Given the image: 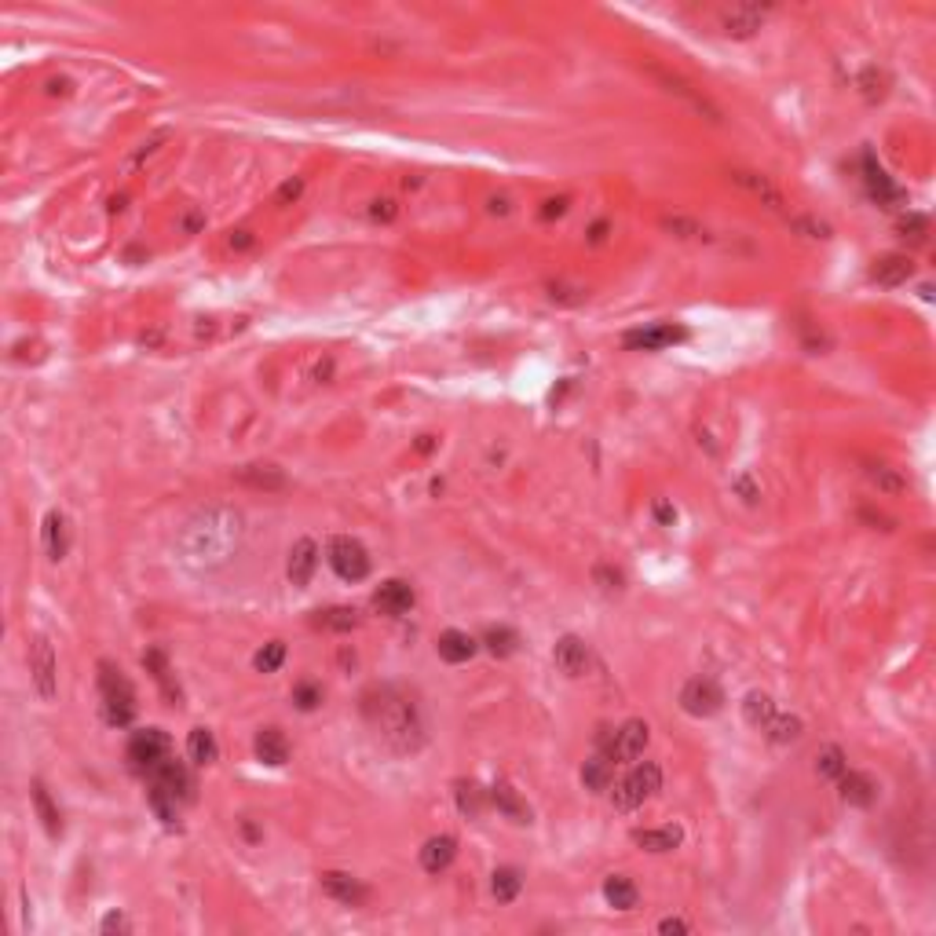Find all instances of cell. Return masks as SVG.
<instances>
[{"instance_id": "cell-1", "label": "cell", "mask_w": 936, "mask_h": 936, "mask_svg": "<svg viewBox=\"0 0 936 936\" xmlns=\"http://www.w3.org/2000/svg\"><path fill=\"white\" fill-rule=\"evenodd\" d=\"M238 534H242V516L230 513V509H213L205 516H198L190 523L183 545H187V556L198 560V564H216V560H227L230 545H238Z\"/></svg>"}, {"instance_id": "cell-2", "label": "cell", "mask_w": 936, "mask_h": 936, "mask_svg": "<svg viewBox=\"0 0 936 936\" xmlns=\"http://www.w3.org/2000/svg\"><path fill=\"white\" fill-rule=\"evenodd\" d=\"M366 714L377 721L380 735L396 750H417L421 747V721H417V710H414L410 698L396 695L392 688H380V698L370 702Z\"/></svg>"}, {"instance_id": "cell-3", "label": "cell", "mask_w": 936, "mask_h": 936, "mask_svg": "<svg viewBox=\"0 0 936 936\" xmlns=\"http://www.w3.org/2000/svg\"><path fill=\"white\" fill-rule=\"evenodd\" d=\"M99 691H103V717L113 728H125L136 717V691L132 684L121 677V670L110 666V662H99Z\"/></svg>"}, {"instance_id": "cell-4", "label": "cell", "mask_w": 936, "mask_h": 936, "mask_svg": "<svg viewBox=\"0 0 936 936\" xmlns=\"http://www.w3.org/2000/svg\"><path fill=\"white\" fill-rule=\"evenodd\" d=\"M658 790H662V768H658L655 761H644V765H637V768L614 787L611 801H614L618 812H633V808H640V805H644L651 794H658Z\"/></svg>"}, {"instance_id": "cell-5", "label": "cell", "mask_w": 936, "mask_h": 936, "mask_svg": "<svg viewBox=\"0 0 936 936\" xmlns=\"http://www.w3.org/2000/svg\"><path fill=\"white\" fill-rule=\"evenodd\" d=\"M326 560H330V567L337 571V578H344V581H363V578L370 574V553L363 549L355 538H344V534L330 538Z\"/></svg>"}, {"instance_id": "cell-6", "label": "cell", "mask_w": 936, "mask_h": 936, "mask_svg": "<svg viewBox=\"0 0 936 936\" xmlns=\"http://www.w3.org/2000/svg\"><path fill=\"white\" fill-rule=\"evenodd\" d=\"M29 681H33L37 695H41L45 702L55 698V691H59V662H55V651H52L48 637H33V644H29Z\"/></svg>"}, {"instance_id": "cell-7", "label": "cell", "mask_w": 936, "mask_h": 936, "mask_svg": "<svg viewBox=\"0 0 936 936\" xmlns=\"http://www.w3.org/2000/svg\"><path fill=\"white\" fill-rule=\"evenodd\" d=\"M681 706H684V714H691V717H714V714L724 706V691H721V684L710 681V677H695V681H688V684L681 688Z\"/></svg>"}, {"instance_id": "cell-8", "label": "cell", "mask_w": 936, "mask_h": 936, "mask_svg": "<svg viewBox=\"0 0 936 936\" xmlns=\"http://www.w3.org/2000/svg\"><path fill=\"white\" fill-rule=\"evenodd\" d=\"M169 747H172V743H169V735H165L162 728L132 731V739H129V761H132V768L150 772L162 757H169Z\"/></svg>"}, {"instance_id": "cell-9", "label": "cell", "mask_w": 936, "mask_h": 936, "mask_svg": "<svg viewBox=\"0 0 936 936\" xmlns=\"http://www.w3.org/2000/svg\"><path fill=\"white\" fill-rule=\"evenodd\" d=\"M648 73H651L655 81H658L662 88H666V92L681 96V99H684V103H691V106H695L698 113H706L710 121H721V110H717V106H714V103H710L706 96H702V92H695V88H691V85L684 81L681 73H670V70H662V66H648Z\"/></svg>"}, {"instance_id": "cell-10", "label": "cell", "mask_w": 936, "mask_h": 936, "mask_svg": "<svg viewBox=\"0 0 936 936\" xmlns=\"http://www.w3.org/2000/svg\"><path fill=\"white\" fill-rule=\"evenodd\" d=\"M322 889H326V896H333L337 904H347V907H363L370 900V889L359 878L344 874V871H326L322 874Z\"/></svg>"}, {"instance_id": "cell-11", "label": "cell", "mask_w": 936, "mask_h": 936, "mask_svg": "<svg viewBox=\"0 0 936 936\" xmlns=\"http://www.w3.org/2000/svg\"><path fill=\"white\" fill-rule=\"evenodd\" d=\"M648 747V724L644 721H626L622 728H614V747H611V761H637Z\"/></svg>"}, {"instance_id": "cell-12", "label": "cell", "mask_w": 936, "mask_h": 936, "mask_svg": "<svg viewBox=\"0 0 936 936\" xmlns=\"http://www.w3.org/2000/svg\"><path fill=\"white\" fill-rule=\"evenodd\" d=\"M553 658H556V670H560V673H567V677H581L585 666H589V648H585L581 637L567 633V637L556 640Z\"/></svg>"}, {"instance_id": "cell-13", "label": "cell", "mask_w": 936, "mask_h": 936, "mask_svg": "<svg viewBox=\"0 0 936 936\" xmlns=\"http://www.w3.org/2000/svg\"><path fill=\"white\" fill-rule=\"evenodd\" d=\"M150 783H162V787L172 790L180 801L190 798V790H194L190 772H187L183 761H176V757H162L158 765H154V768H150Z\"/></svg>"}, {"instance_id": "cell-14", "label": "cell", "mask_w": 936, "mask_h": 936, "mask_svg": "<svg viewBox=\"0 0 936 936\" xmlns=\"http://www.w3.org/2000/svg\"><path fill=\"white\" fill-rule=\"evenodd\" d=\"M838 783H841V801H845V805L867 808V805H874V798H878V783H874L867 772H848V768H845V772L838 775Z\"/></svg>"}, {"instance_id": "cell-15", "label": "cell", "mask_w": 936, "mask_h": 936, "mask_svg": "<svg viewBox=\"0 0 936 936\" xmlns=\"http://www.w3.org/2000/svg\"><path fill=\"white\" fill-rule=\"evenodd\" d=\"M319 567V545L311 538H300L293 549H289V581L293 585H307L311 574Z\"/></svg>"}, {"instance_id": "cell-16", "label": "cell", "mask_w": 936, "mask_h": 936, "mask_svg": "<svg viewBox=\"0 0 936 936\" xmlns=\"http://www.w3.org/2000/svg\"><path fill=\"white\" fill-rule=\"evenodd\" d=\"M454 856H457V841L450 834H439V838H428L424 848H421V867L428 874H439L454 864Z\"/></svg>"}, {"instance_id": "cell-17", "label": "cell", "mask_w": 936, "mask_h": 936, "mask_svg": "<svg viewBox=\"0 0 936 936\" xmlns=\"http://www.w3.org/2000/svg\"><path fill=\"white\" fill-rule=\"evenodd\" d=\"M373 604H377L384 614H406V611L414 607V589H410L406 581L392 578V581H384L380 589L373 593Z\"/></svg>"}, {"instance_id": "cell-18", "label": "cell", "mask_w": 936, "mask_h": 936, "mask_svg": "<svg viewBox=\"0 0 936 936\" xmlns=\"http://www.w3.org/2000/svg\"><path fill=\"white\" fill-rule=\"evenodd\" d=\"M684 340V330L681 326H648V330H637L626 337V347H637V351H658V347H670Z\"/></svg>"}, {"instance_id": "cell-19", "label": "cell", "mask_w": 936, "mask_h": 936, "mask_svg": "<svg viewBox=\"0 0 936 936\" xmlns=\"http://www.w3.org/2000/svg\"><path fill=\"white\" fill-rule=\"evenodd\" d=\"M911 260L907 256H900V253H889V256H882V260H874V267H871V279L878 282V286H904L907 279H911Z\"/></svg>"}, {"instance_id": "cell-20", "label": "cell", "mask_w": 936, "mask_h": 936, "mask_svg": "<svg viewBox=\"0 0 936 936\" xmlns=\"http://www.w3.org/2000/svg\"><path fill=\"white\" fill-rule=\"evenodd\" d=\"M731 180H735L739 187H743V190H750L754 198H761L768 209H783V194H779V190L772 187L768 176H761V172H747V169H735Z\"/></svg>"}, {"instance_id": "cell-21", "label": "cell", "mask_w": 936, "mask_h": 936, "mask_svg": "<svg viewBox=\"0 0 936 936\" xmlns=\"http://www.w3.org/2000/svg\"><path fill=\"white\" fill-rule=\"evenodd\" d=\"M143 666H146V673H150L154 681H158V688L165 691V698H169V702H180V684H176V677H172V666H169L165 651L150 648V651L143 655Z\"/></svg>"}, {"instance_id": "cell-22", "label": "cell", "mask_w": 936, "mask_h": 936, "mask_svg": "<svg viewBox=\"0 0 936 936\" xmlns=\"http://www.w3.org/2000/svg\"><path fill=\"white\" fill-rule=\"evenodd\" d=\"M490 801L497 805V812H501L505 819H513V823H531L527 801H523L509 783H494V787H490Z\"/></svg>"}, {"instance_id": "cell-23", "label": "cell", "mask_w": 936, "mask_h": 936, "mask_svg": "<svg viewBox=\"0 0 936 936\" xmlns=\"http://www.w3.org/2000/svg\"><path fill=\"white\" fill-rule=\"evenodd\" d=\"M581 783H585V790H593V794L611 790V783H614V761L604 757V754L589 757V761L581 765Z\"/></svg>"}, {"instance_id": "cell-24", "label": "cell", "mask_w": 936, "mask_h": 936, "mask_svg": "<svg viewBox=\"0 0 936 936\" xmlns=\"http://www.w3.org/2000/svg\"><path fill=\"white\" fill-rule=\"evenodd\" d=\"M436 648H439V658L450 662V666H457V662H468V658L476 655V640L468 637V633H461V630H447V633L436 640Z\"/></svg>"}, {"instance_id": "cell-25", "label": "cell", "mask_w": 936, "mask_h": 936, "mask_svg": "<svg viewBox=\"0 0 936 936\" xmlns=\"http://www.w3.org/2000/svg\"><path fill=\"white\" fill-rule=\"evenodd\" d=\"M253 747H256V757L263 765H286L289 761V743H286V735L279 728H263Z\"/></svg>"}, {"instance_id": "cell-26", "label": "cell", "mask_w": 936, "mask_h": 936, "mask_svg": "<svg viewBox=\"0 0 936 936\" xmlns=\"http://www.w3.org/2000/svg\"><path fill=\"white\" fill-rule=\"evenodd\" d=\"M761 19H765V8L743 4V8H731V12H724L721 26H724V33H731V37H750L754 29H761Z\"/></svg>"}, {"instance_id": "cell-27", "label": "cell", "mask_w": 936, "mask_h": 936, "mask_svg": "<svg viewBox=\"0 0 936 936\" xmlns=\"http://www.w3.org/2000/svg\"><path fill=\"white\" fill-rule=\"evenodd\" d=\"M238 480L246 487H256V490H282L286 487V472L275 464H246V468H238Z\"/></svg>"}, {"instance_id": "cell-28", "label": "cell", "mask_w": 936, "mask_h": 936, "mask_svg": "<svg viewBox=\"0 0 936 936\" xmlns=\"http://www.w3.org/2000/svg\"><path fill=\"white\" fill-rule=\"evenodd\" d=\"M45 549L52 560H63L70 553V523L63 513H48L45 516Z\"/></svg>"}, {"instance_id": "cell-29", "label": "cell", "mask_w": 936, "mask_h": 936, "mask_svg": "<svg viewBox=\"0 0 936 936\" xmlns=\"http://www.w3.org/2000/svg\"><path fill=\"white\" fill-rule=\"evenodd\" d=\"M146 805H150V812L158 815L165 827H176V815H180V798H176L172 790H165L162 783H150V790H146Z\"/></svg>"}, {"instance_id": "cell-30", "label": "cell", "mask_w": 936, "mask_h": 936, "mask_svg": "<svg viewBox=\"0 0 936 936\" xmlns=\"http://www.w3.org/2000/svg\"><path fill=\"white\" fill-rule=\"evenodd\" d=\"M633 841L648 852H673L681 841H684V831L681 827H662V831H637Z\"/></svg>"}, {"instance_id": "cell-31", "label": "cell", "mask_w": 936, "mask_h": 936, "mask_svg": "<svg viewBox=\"0 0 936 936\" xmlns=\"http://www.w3.org/2000/svg\"><path fill=\"white\" fill-rule=\"evenodd\" d=\"M604 900H607L614 911H633V907H637V885H633L630 878L614 874V878L604 882Z\"/></svg>"}, {"instance_id": "cell-32", "label": "cell", "mask_w": 936, "mask_h": 936, "mask_svg": "<svg viewBox=\"0 0 936 936\" xmlns=\"http://www.w3.org/2000/svg\"><path fill=\"white\" fill-rule=\"evenodd\" d=\"M523 889V874L516 867H497L494 871V882H490V892H494V900L497 904H513L516 896Z\"/></svg>"}, {"instance_id": "cell-33", "label": "cell", "mask_w": 936, "mask_h": 936, "mask_svg": "<svg viewBox=\"0 0 936 936\" xmlns=\"http://www.w3.org/2000/svg\"><path fill=\"white\" fill-rule=\"evenodd\" d=\"M187 754H190V761H194V765H213V761H216V754H220V747H216V735H213L209 728H194V731H190V739H187Z\"/></svg>"}, {"instance_id": "cell-34", "label": "cell", "mask_w": 936, "mask_h": 936, "mask_svg": "<svg viewBox=\"0 0 936 936\" xmlns=\"http://www.w3.org/2000/svg\"><path fill=\"white\" fill-rule=\"evenodd\" d=\"M772 714H775L772 695H765V691H750V695L743 698V717H747L750 728H765V724L772 721Z\"/></svg>"}, {"instance_id": "cell-35", "label": "cell", "mask_w": 936, "mask_h": 936, "mask_svg": "<svg viewBox=\"0 0 936 936\" xmlns=\"http://www.w3.org/2000/svg\"><path fill=\"white\" fill-rule=\"evenodd\" d=\"M33 808H37V815H41V823H45V831L55 838L59 831H63V819H59V808L52 805V798H48V790H45V783H33Z\"/></svg>"}, {"instance_id": "cell-36", "label": "cell", "mask_w": 936, "mask_h": 936, "mask_svg": "<svg viewBox=\"0 0 936 936\" xmlns=\"http://www.w3.org/2000/svg\"><path fill=\"white\" fill-rule=\"evenodd\" d=\"M319 630H333V633H347L359 626V611L355 607H330V611H319L315 618Z\"/></svg>"}, {"instance_id": "cell-37", "label": "cell", "mask_w": 936, "mask_h": 936, "mask_svg": "<svg viewBox=\"0 0 936 936\" xmlns=\"http://www.w3.org/2000/svg\"><path fill=\"white\" fill-rule=\"evenodd\" d=\"M454 798H457V808H461V815H468V819H480L483 815V808H487V798H483V790L476 787V783H461L454 787Z\"/></svg>"}, {"instance_id": "cell-38", "label": "cell", "mask_w": 936, "mask_h": 936, "mask_svg": "<svg viewBox=\"0 0 936 936\" xmlns=\"http://www.w3.org/2000/svg\"><path fill=\"white\" fill-rule=\"evenodd\" d=\"M761 731H768L772 743H794V739L801 735V721L790 717V714H772V721Z\"/></svg>"}, {"instance_id": "cell-39", "label": "cell", "mask_w": 936, "mask_h": 936, "mask_svg": "<svg viewBox=\"0 0 936 936\" xmlns=\"http://www.w3.org/2000/svg\"><path fill=\"white\" fill-rule=\"evenodd\" d=\"M483 644L494 651V655H513L516 648H520V633L516 630H509V626H490L487 630V637H483Z\"/></svg>"}, {"instance_id": "cell-40", "label": "cell", "mask_w": 936, "mask_h": 936, "mask_svg": "<svg viewBox=\"0 0 936 936\" xmlns=\"http://www.w3.org/2000/svg\"><path fill=\"white\" fill-rule=\"evenodd\" d=\"M282 662H286V644H282V640H271V644H263V648L256 651L253 666H256L260 673H275Z\"/></svg>"}, {"instance_id": "cell-41", "label": "cell", "mask_w": 936, "mask_h": 936, "mask_svg": "<svg viewBox=\"0 0 936 936\" xmlns=\"http://www.w3.org/2000/svg\"><path fill=\"white\" fill-rule=\"evenodd\" d=\"M845 768H848V761H845L841 747H827V750H819V757H815V772L823 775V779H838Z\"/></svg>"}, {"instance_id": "cell-42", "label": "cell", "mask_w": 936, "mask_h": 936, "mask_svg": "<svg viewBox=\"0 0 936 936\" xmlns=\"http://www.w3.org/2000/svg\"><path fill=\"white\" fill-rule=\"evenodd\" d=\"M867 476H871V483H874L878 490H889V494H900V490L907 487V483H904L900 476H896L892 468H885V464H871V468H867Z\"/></svg>"}, {"instance_id": "cell-43", "label": "cell", "mask_w": 936, "mask_h": 936, "mask_svg": "<svg viewBox=\"0 0 936 936\" xmlns=\"http://www.w3.org/2000/svg\"><path fill=\"white\" fill-rule=\"evenodd\" d=\"M293 702H297L300 710H315L319 702H322V688H319V684H307V681H304V684H297V688H293Z\"/></svg>"}, {"instance_id": "cell-44", "label": "cell", "mask_w": 936, "mask_h": 936, "mask_svg": "<svg viewBox=\"0 0 936 936\" xmlns=\"http://www.w3.org/2000/svg\"><path fill=\"white\" fill-rule=\"evenodd\" d=\"M593 578H597L600 589H607V593H611V589H622V571H614L611 564H597V567H593Z\"/></svg>"}, {"instance_id": "cell-45", "label": "cell", "mask_w": 936, "mask_h": 936, "mask_svg": "<svg viewBox=\"0 0 936 936\" xmlns=\"http://www.w3.org/2000/svg\"><path fill=\"white\" fill-rule=\"evenodd\" d=\"M794 230H801L805 238H831V227L827 223H815V220H790Z\"/></svg>"}, {"instance_id": "cell-46", "label": "cell", "mask_w": 936, "mask_h": 936, "mask_svg": "<svg viewBox=\"0 0 936 936\" xmlns=\"http://www.w3.org/2000/svg\"><path fill=\"white\" fill-rule=\"evenodd\" d=\"M662 227L673 230V234H681V238H698V234H706V230H702L698 223H691V220H666Z\"/></svg>"}, {"instance_id": "cell-47", "label": "cell", "mask_w": 936, "mask_h": 936, "mask_svg": "<svg viewBox=\"0 0 936 936\" xmlns=\"http://www.w3.org/2000/svg\"><path fill=\"white\" fill-rule=\"evenodd\" d=\"M300 190H304V180H300V176H297V180H286V183L279 187V194H275V202H279V205L297 202V198H300Z\"/></svg>"}, {"instance_id": "cell-48", "label": "cell", "mask_w": 936, "mask_h": 936, "mask_svg": "<svg viewBox=\"0 0 936 936\" xmlns=\"http://www.w3.org/2000/svg\"><path fill=\"white\" fill-rule=\"evenodd\" d=\"M925 227H929V223H925V216H907V220H900V230H904V238H907V234H911L915 242H922V238H925Z\"/></svg>"}, {"instance_id": "cell-49", "label": "cell", "mask_w": 936, "mask_h": 936, "mask_svg": "<svg viewBox=\"0 0 936 936\" xmlns=\"http://www.w3.org/2000/svg\"><path fill=\"white\" fill-rule=\"evenodd\" d=\"M549 297L560 300V304H578V300L585 297V289H571V286L560 282V286H549Z\"/></svg>"}, {"instance_id": "cell-50", "label": "cell", "mask_w": 936, "mask_h": 936, "mask_svg": "<svg viewBox=\"0 0 936 936\" xmlns=\"http://www.w3.org/2000/svg\"><path fill=\"white\" fill-rule=\"evenodd\" d=\"M129 929H132V925H129V918H125V915H117V911H113V915H106V918L99 922V932H129Z\"/></svg>"}, {"instance_id": "cell-51", "label": "cell", "mask_w": 936, "mask_h": 936, "mask_svg": "<svg viewBox=\"0 0 936 936\" xmlns=\"http://www.w3.org/2000/svg\"><path fill=\"white\" fill-rule=\"evenodd\" d=\"M396 213H399L396 202H388V198H384V202H373V209H370V216H373V220H384V223L396 220Z\"/></svg>"}, {"instance_id": "cell-52", "label": "cell", "mask_w": 936, "mask_h": 936, "mask_svg": "<svg viewBox=\"0 0 936 936\" xmlns=\"http://www.w3.org/2000/svg\"><path fill=\"white\" fill-rule=\"evenodd\" d=\"M658 932H691V925L684 918H662L658 922Z\"/></svg>"}, {"instance_id": "cell-53", "label": "cell", "mask_w": 936, "mask_h": 936, "mask_svg": "<svg viewBox=\"0 0 936 936\" xmlns=\"http://www.w3.org/2000/svg\"><path fill=\"white\" fill-rule=\"evenodd\" d=\"M564 209H567V198H553V202H545L541 216H545V220H553V216H564Z\"/></svg>"}, {"instance_id": "cell-54", "label": "cell", "mask_w": 936, "mask_h": 936, "mask_svg": "<svg viewBox=\"0 0 936 936\" xmlns=\"http://www.w3.org/2000/svg\"><path fill=\"white\" fill-rule=\"evenodd\" d=\"M249 246H253L249 230H230V249H249Z\"/></svg>"}, {"instance_id": "cell-55", "label": "cell", "mask_w": 936, "mask_h": 936, "mask_svg": "<svg viewBox=\"0 0 936 936\" xmlns=\"http://www.w3.org/2000/svg\"><path fill=\"white\" fill-rule=\"evenodd\" d=\"M655 520H658V523H673V520H677V513H673V505H666V501H658V505H655Z\"/></svg>"}, {"instance_id": "cell-56", "label": "cell", "mask_w": 936, "mask_h": 936, "mask_svg": "<svg viewBox=\"0 0 936 936\" xmlns=\"http://www.w3.org/2000/svg\"><path fill=\"white\" fill-rule=\"evenodd\" d=\"M604 234H607V223L600 220V223H593V230H589V242H604Z\"/></svg>"}, {"instance_id": "cell-57", "label": "cell", "mask_w": 936, "mask_h": 936, "mask_svg": "<svg viewBox=\"0 0 936 936\" xmlns=\"http://www.w3.org/2000/svg\"><path fill=\"white\" fill-rule=\"evenodd\" d=\"M490 213H509V202H505V198H490Z\"/></svg>"}, {"instance_id": "cell-58", "label": "cell", "mask_w": 936, "mask_h": 936, "mask_svg": "<svg viewBox=\"0 0 936 936\" xmlns=\"http://www.w3.org/2000/svg\"><path fill=\"white\" fill-rule=\"evenodd\" d=\"M183 227H187V230H198V227H202V216H198V213H194V216H187V220H183Z\"/></svg>"}]
</instances>
